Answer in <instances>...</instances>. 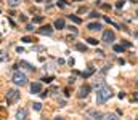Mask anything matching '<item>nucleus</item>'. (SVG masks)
Masks as SVG:
<instances>
[{
  "label": "nucleus",
  "mask_w": 138,
  "mask_h": 120,
  "mask_svg": "<svg viewBox=\"0 0 138 120\" xmlns=\"http://www.w3.org/2000/svg\"><path fill=\"white\" fill-rule=\"evenodd\" d=\"M109 98H113V88L108 87V85H101L96 93V102L98 104H105Z\"/></svg>",
  "instance_id": "1"
},
{
  "label": "nucleus",
  "mask_w": 138,
  "mask_h": 120,
  "mask_svg": "<svg viewBox=\"0 0 138 120\" xmlns=\"http://www.w3.org/2000/svg\"><path fill=\"white\" fill-rule=\"evenodd\" d=\"M11 80H13V83H15V85H18V87H24V85H27V75H26L24 72L18 71V69L13 72Z\"/></svg>",
  "instance_id": "2"
},
{
  "label": "nucleus",
  "mask_w": 138,
  "mask_h": 120,
  "mask_svg": "<svg viewBox=\"0 0 138 120\" xmlns=\"http://www.w3.org/2000/svg\"><path fill=\"white\" fill-rule=\"evenodd\" d=\"M19 96H21V93L18 91V90H8V93H7V102H8V106L10 104H15L16 101L19 99Z\"/></svg>",
  "instance_id": "3"
},
{
  "label": "nucleus",
  "mask_w": 138,
  "mask_h": 120,
  "mask_svg": "<svg viewBox=\"0 0 138 120\" xmlns=\"http://www.w3.org/2000/svg\"><path fill=\"white\" fill-rule=\"evenodd\" d=\"M114 40H116V35H114V32L111 31V29L103 32V42H105V43H113Z\"/></svg>",
  "instance_id": "4"
},
{
  "label": "nucleus",
  "mask_w": 138,
  "mask_h": 120,
  "mask_svg": "<svg viewBox=\"0 0 138 120\" xmlns=\"http://www.w3.org/2000/svg\"><path fill=\"white\" fill-rule=\"evenodd\" d=\"M37 32L40 34V35H51V34H53V27L47 24V26H42V27L39 29Z\"/></svg>",
  "instance_id": "5"
},
{
  "label": "nucleus",
  "mask_w": 138,
  "mask_h": 120,
  "mask_svg": "<svg viewBox=\"0 0 138 120\" xmlns=\"http://www.w3.org/2000/svg\"><path fill=\"white\" fill-rule=\"evenodd\" d=\"M88 93H90V87H88V85H84V87L79 90L77 96H79L80 99H84V98H87V96H88Z\"/></svg>",
  "instance_id": "6"
},
{
  "label": "nucleus",
  "mask_w": 138,
  "mask_h": 120,
  "mask_svg": "<svg viewBox=\"0 0 138 120\" xmlns=\"http://www.w3.org/2000/svg\"><path fill=\"white\" fill-rule=\"evenodd\" d=\"M40 91H42V83L40 82H34L31 85V93L32 95H39Z\"/></svg>",
  "instance_id": "7"
},
{
  "label": "nucleus",
  "mask_w": 138,
  "mask_h": 120,
  "mask_svg": "<svg viewBox=\"0 0 138 120\" xmlns=\"http://www.w3.org/2000/svg\"><path fill=\"white\" fill-rule=\"evenodd\" d=\"M15 117L18 118V120H24L26 117H27V110H26V109H23V107H21V109H18V110H16V115H15Z\"/></svg>",
  "instance_id": "8"
},
{
  "label": "nucleus",
  "mask_w": 138,
  "mask_h": 120,
  "mask_svg": "<svg viewBox=\"0 0 138 120\" xmlns=\"http://www.w3.org/2000/svg\"><path fill=\"white\" fill-rule=\"evenodd\" d=\"M87 115L90 118H103V114L98 110H87Z\"/></svg>",
  "instance_id": "9"
},
{
  "label": "nucleus",
  "mask_w": 138,
  "mask_h": 120,
  "mask_svg": "<svg viewBox=\"0 0 138 120\" xmlns=\"http://www.w3.org/2000/svg\"><path fill=\"white\" fill-rule=\"evenodd\" d=\"M87 29H88V31H92V32H96V31H100V29H101V24L100 23H90L87 26Z\"/></svg>",
  "instance_id": "10"
},
{
  "label": "nucleus",
  "mask_w": 138,
  "mask_h": 120,
  "mask_svg": "<svg viewBox=\"0 0 138 120\" xmlns=\"http://www.w3.org/2000/svg\"><path fill=\"white\" fill-rule=\"evenodd\" d=\"M53 27H55V29H64V27H66V23H64V19H61V18H59V19H56V21H55Z\"/></svg>",
  "instance_id": "11"
},
{
  "label": "nucleus",
  "mask_w": 138,
  "mask_h": 120,
  "mask_svg": "<svg viewBox=\"0 0 138 120\" xmlns=\"http://www.w3.org/2000/svg\"><path fill=\"white\" fill-rule=\"evenodd\" d=\"M19 66L26 67V69H27V71H31V72H34V71H36V67H34L32 64H29L27 61H21V63H19Z\"/></svg>",
  "instance_id": "12"
},
{
  "label": "nucleus",
  "mask_w": 138,
  "mask_h": 120,
  "mask_svg": "<svg viewBox=\"0 0 138 120\" xmlns=\"http://www.w3.org/2000/svg\"><path fill=\"white\" fill-rule=\"evenodd\" d=\"M8 58H10V56H8V50H2V51H0V63L7 61Z\"/></svg>",
  "instance_id": "13"
},
{
  "label": "nucleus",
  "mask_w": 138,
  "mask_h": 120,
  "mask_svg": "<svg viewBox=\"0 0 138 120\" xmlns=\"http://www.w3.org/2000/svg\"><path fill=\"white\" fill-rule=\"evenodd\" d=\"M7 3H8V7H10V8H16L21 3V0H8Z\"/></svg>",
  "instance_id": "14"
},
{
  "label": "nucleus",
  "mask_w": 138,
  "mask_h": 120,
  "mask_svg": "<svg viewBox=\"0 0 138 120\" xmlns=\"http://www.w3.org/2000/svg\"><path fill=\"white\" fill-rule=\"evenodd\" d=\"M103 118H105V120H116V118H117V115H116V114H103Z\"/></svg>",
  "instance_id": "15"
},
{
  "label": "nucleus",
  "mask_w": 138,
  "mask_h": 120,
  "mask_svg": "<svg viewBox=\"0 0 138 120\" xmlns=\"http://www.w3.org/2000/svg\"><path fill=\"white\" fill-rule=\"evenodd\" d=\"M69 19H71V21H74L76 24H80V23H82V19L79 18V16H76V15H69Z\"/></svg>",
  "instance_id": "16"
},
{
  "label": "nucleus",
  "mask_w": 138,
  "mask_h": 120,
  "mask_svg": "<svg viewBox=\"0 0 138 120\" xmlns=\"http://www.w3.org/2000/svg\"><path fill=\"white\" fill-rule=\"evenodd\" d=\"M93 72H95V69L92 67V69H90V71H87V72H82V77H84V79H88V77L92 75Z\"/></svg>",
  "instance_id": "17"
},
{
  "label": "nucleus",
  "mask_w": 138,
  "mask_h": 120,
  "mask_svg": "<svg viewBox=\"0 0 138 120\" xmlns=\"http://www.w3.org/2000/svg\"><path fill=\"white\" fill-rule=\"evenodd\" d=\"M76 48L79 50V51H87V46L82 45V43H76Z\"/></svg>",
  "instance_id": "18"
},
{
  "label": "nucleus",
  "mask_w": 138,
  "mask_h": 120,
  "mask_svg": "<svg viewBox=\"0 0 138 120\" xmlns=\"http://www.w3.org/2000/svg\"><path fill=\"white\" fill-rule=\"evenodd\" d=\"M114 51H116V53H122V51H124V46H122V45H114Z\"/></svg>",
  "instance_id": "19"
},
{
  "label": "nucleus",
  "mask_w": 138,
  "mask_h": 120,
  "mask_svg": "<svg viewBox=\"0 0 138 120\" xmlns=\"http://www.w3.org/2000/svg\"><path fill=\"white\" fill-rule=\"evenodd\" d=\"M32 107H34V110H37V112H39V110L42 109V104H40V102H34Z\"/></svg>",
  "instance_id": "20"
},
{
  "label": "nucleus",
  "mask_w": 138,
  "mask_h": 120,
  "mask_svg": "<svg viewBox=\"0 0 138 120\" xmlns=\"http://www.w3.org/2000/svg\"><path fill=\"white\" fill-rule=\"evenodd\" d=\"M34 23H37V24L44 23V16H36V18H34Z\"/></svg>",
  "instance_id": "21"
},
{
  "label": "nucleus",
  "mask_w": 138,
  "mask_h": 120,
  "mask_svg": "<svg viewBox=\"0 0 138 120\" xmlns=\"http://www.w3.org/2000/svg\"><path fill=\"white\" fill-rule=\"evenodd\" d=\"M56 5H58L59 8H63V7H66V5H67V2H66V0H58Z\"/></svg>",
  "instance_id": "22"
},
{
  "label": "nucleus",
  "mask_w": 138,
  "mask_h": 120,
  "mask_svg": "<svg viewBox=\"0 0 138 120\" xmlns=\"http://www.w3.org/2000/svg\"><path fill=\"white\" fill-rule=\"evenodd\" d=\"M87 42H88L90 45H98V40H96V38H87Z\"/></svg>",
  "instance_id": "23"
},
{
  "label": "nucleus",
  "mask_w": 138,
  "mask_h": 120,
  "mask_svg": "<svg viewBox=\"0 0 138 120\" xmlns=\"http://www.w3.org/2000/svg\"><path fill=\"white\" fill-rule=\"evenodd\" d=\"M122 46H125V48H130V46H132V43H130L128 40H122Z\"/></svg>",
  "instance_id": "24"
},
{
  "label": "nucleus",
  "mask_w": 138,
  "mask_h": 120,
  "mask_svg": "<svg viewBox=\"0 0 138 120\" xmlns=\"http://www.w3.org/2000/svg\"><path fill=\"white\" fill-rule=\"evenodd\" d=\"M21 42H24V43H31L32 38L31 37H23V38H21Z\"/></svg>",
  "instance_id": "25"
},
{
  "label": "nucleus",
  "mask_w": 138,
  "mask_h": 120,
  "mask_svg": "<svg viewBox=\"0 0 138 120\" xmlns=\"http://www.w3.org/2000/svg\"><path fill=\"white\" fill-rule=\"evenodd\" d=\"M69 29H71V32L74 34V35H77V34H79V31H77V27H74V26H71Z\"/></svg>",
  "instance_id": "26"
},
{
  "label": "nucleus",
  "mask_w": 138,
  "mask_h": 120,
  "mask_svg": "<svg viewBox=\"0 0 138 120\" xmlns=\"http://www.w3.org/2000/svg\"><path fill=\"white\" fill-rule=\"evenodd\" d=\"M26 31L32 32V31H34V24H27V26H26Z\"/></svg>",
  "instance_id": "27"
},
{
  "label": "nucleus",
  "mask_w": 138,
  "mask_h": 120,
  "mask_svg": "<svg viewBox=\"0 0 138 120\" xmlns=\"http://www.w3.org/2000/svg\"><path fill=\"white\" fill-rule=\"evenodd\" d=\"M42 80H44V82H47V83H50L51 80H53V77H44V79H42Z\"/></svg>",
  "instance_id": "28"
},
{
  "label": "nucleus",
  "mask_w": 138,
  "mask_h": 120,
  "mask_svg": "<svg viewBox=\"0 0 138 120\" xmlns=\"http://www.w3.org/2000/svg\"><path fill=\"white\" fill-rule=\"evenodd\" d=\"M124 3H125V2H117V3H116V8H119V10H120V8L124 7Z\"/></svg>",
  "instance_id": "29"
},
{
  "label": "nucleus",
  "mask_w": 138,
  "mask_h": 120,
  "mask_svg": "<svg viewBox=\"0 0 138 120\" xmlns=\"http://www.w3.org/2000/svg\"><path fill=\"white\" fill-rule=\"evenodd\" d=\"M19 21H23V23H26V21H27V18H26L24 15H19Z\"/></svg>",
  "instance_id": "30"
},
{
  "label": "nucleus",
  "mask_w": 138,
  "mask_h": 120,
  "mask_svg": "<svg viewBox=\"0 0 138 120\" xmlns=\"http://www.w3.org/2000/svg\"><path fill=\"white\" fill-rule=\"evenodd\" d=\"M90 18H98V13L96 11H92V13H90Z\"/></svg>",
  "instance_id": "31"
},
{
  "label": "nucleus",
  "mask_w": 138,
  "mask_h": 120,
  "mask_svg": "<svg viewBox=\"0 0 138 120\" xmlns=\"http://www.w3.org/2000/svg\"><path fill=\"white\" fill-rule=\"evenodd\" d=\"M117 98H119V99H124V98H125V93H119V95H117Z\"/></svg>",
  "instance_id": "32"
},
{
  "label": "nucleus",
  "mask_w": 138,
  "mask_h": 120,
  "mask_svg": "<svg viewBox=\"0 0 138 120\" xmlns=\"http://www.w3.org/2000/svg\"><path fill=\"white\" fill-rule=\"evenodd\" d=\"M39 95H40L42 98H47V95H48V91H40V93H39Z\"/></svg>",
  "instance_id": "33"
},
{
  "label": "nucleus",
  "mask_w": 138,
  "mask_h": 120,
  "mask_svg": "<svg viewBox=\"0 0 138 120\" xmlns=\"http://www.w3.org/2000/svg\"><path fill=\"white\" fill-rule=\"evenodd\" d=\"M74 63H76V61H74L72 58H71V59H67V64H69V66H74Z\"/></svg>",
  "instance_id": "34"
},
{
  "label": "nucleus",
  "mask_w": 138,
  "mask_h": 120,
  "mask_svg": "<svg viewBox=\"0 0 138 120\" xmlns=\"http://www.w3.org/2000/svg\"><path fill=\"white\" fill-rule=\"evenodd\" d=\"M16 51H18V53H23L24 48H23V46H16Z\"/></svg>",
  "instance_id": "35"
},
{
  "label": "nucleus",
  "mask_w": 138,
  "mask_h": 120,
  "mask_svg": "<svg viewBox=\"0 0 138 120\" xmlns=\"http://www.w3.org/2000/svg\"><path fill=\"white\" fill-rule=\"evenodd\" d=\"M133 101H138V93H133Z\"/></svg>",
  "instance_id": "36"
},
{
  "label": "nucleus",
  "mask_w": 138,
  "mask_h": 120,
  "mask_svg": "<svg viewBox=\"0 0 138 120\" xmlns=\"http://www.w3.org/2000/svg\"><path fill=\"white\" fill-rule=\"evenodd\" d=\"M96 54H100V56H103L105 53H103V50H96Z\"/></svg>",
  "instance_id": "37"
},
{
  "label": "nucleus",
  "mask_w": 138,
  "mask_h": 120,
  "mask_svg": "<svg viewBox=\"0 0 138 120\" xmlns=\"http://www.w3.org/2000/svg\"><path fill=\"white\" fill-rule=\"evenodd\" d=\"M2 110H3V109H2V107H0V114H2Z\"/></svg>",
  "instance_id": "38"
},
{
  "label": "nucleus",
  "mask_w": 138,
  "mask_h": 120,
  "mask_svg": "<svg viewBox=\"0 0 138 120\" xmlns=\"http://www.w3.org/2000/svg\"><path fill=\"white\" fill-rule=\"evenodd\" d=\"M136 18H138V10H136Z\"/></svg>",
  "instance_id": "39"
},
{
  "label": "nucleus",
  "mask_w": 138,
  "mask_h": 120,
  "mask_svg": "<svg viewBox=\"0 0 138 120\" xmlns=\"http://www.w3.org/2000/svg\"><path fill=\"white\" fill-rule=\"evenodd\" d=\"M37 2H44V0H37Z\"/></svg>",
  "instance_id": "40"
},
{
  "label": "nucleus",
  "mask_w": 138,
  "mask_h": 120,
  "mask_svg": "<svg viewBox=\"0 0 138 120\" xmlns=\"http://www.w3.org/2000/svg\"><path fill=\"white\" fill-rule=\"evenodd\" d=\"M135 35H136V34H135ZM136 38H138V35H136Z\"/></svg>",
  "instance_id": "41"
}]
</instances>
